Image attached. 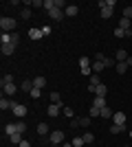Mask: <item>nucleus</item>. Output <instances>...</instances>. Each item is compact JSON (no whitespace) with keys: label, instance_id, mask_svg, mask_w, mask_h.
I'll return each mask as SVG.
<instances>
[{"label":"nucleus","instance_id":"nucleus-1","mask_svg":"<svg viewBox=\"0 0 132 147\" xmlns=\"http://www.w3.org/2000/svg\"><path fill=\"white\" fill-rule=\"evenodd\" d=\"M16 20L13 18H5V16H2V18H0V29H2V33H16Z\"/></svg>","mask_w":132,"mask_h":147},{"label":"nucleus","instance_id":"nucleus-2","mask_svg":"<svg viewBox=\"0 0 132 147\" xmlns=\"http://www.w3.org/2000/svg\"><path fill=\"white\" fill-rule=\"evenodd\" d=\"M49 143H53V145H62L64 143V132L62 129H53L49 134Z\"/></svg>","mask_w":132,"mask_h":147},{"label":"nucleus","instance_id":"nucleus-3","mask_svg":"<svg viewBox=\"0 0 132 147\" xmlns=\"http://www.w3.org/2000/svg\"><path fill=\"white\" fill-rule=\"evenodd\" d=\"M88 92H93L95 97H106L108 94V86L106 84H99V86H95L93 90H88Z\"/></svg>","mask_w":132,"mask_h":147},{"label":"nucleus","instance_id":"nucleus-4","mask_svg":"<svg viewBox=\"0 0 132 147\" xmlns=\"http://www.w3.org/2000/svg\"><path fill=\"white\" fill-rule=\"evenodd\" d=\"M26 112H29V110H26V105H24V103H18L16 108H13V114H16V117H18L20 121H22V119L26 117Z\"/></svg>","mask_w":132,"mask_h":147},{"label":"nucleus","instance_id":"nucleus-5","mask_svg":"<svg viewBox=\"0 0 132 147\" xmlns=\"http://www.w3.org/2000/svg\"><path fill=\"white\" fill-rule=\"evenodd\" d=\"M49 18L55 20V22H62V20H64V11L55 7V9H51V11H49Z\"/></svg>","mask_w":132,"mask_h":147},{"label":"nucleus","instance_id":"nucleus-6","mask_svg":"<svg viewBox=\"0 0 132 147\" xmlns=\"http://www.w3.org/2000/svg\"><path fill=\"white\" fill-rule=\"evenodd\" d=\"M62 110H64L62 105H57V103H51L49 108H46V114H49V117H57V114H60Z\"/></svg>","mask_w":132,"mask_h":147},{"label":"nucleus","instance_id":"nucleus-7","mask_svg":"<svg viewBox=\"0 0 132 147\" xmlns=\"http://www.w3.org/2000/svg\"><path fill=\"white\" fill-rule=\"evenodd\" d=\"M77 13H79V7L77 5H68L66 9H64V16H68V18H75Z\"/></svg>","mask_w":132,"mask_h":147},{"label":"nucleus","instance_id":"nucleus-8","mask_svg":"<svg viewBox=\"0 0 132 147\" xmlns=\"http://www.w3.org/2000/svg\"><path fill=\"white\" fill-rule=\"evenodd\" d=\"M93 105H95V108H99V110H104V108H106V97H95L93 99Z\"/></svg>","mask_w":132,"mask_h":147},{"label":"nucleus","instance_id":"nucleus-9","mask_svg":"<svg viewBox=\"0 0 132 147\" xmlns=\"http://www.w3.org/2000/svg\"><path fill=\"white\" fill-rule=\"evenodd\" d=\"M112 123L126 125V114H123V112H114V114H112Z\"/></svg>","mask_w":132,"mask_h":147},{"label":"nucleus","instance_id":"nucleus-10","mask_svg":"<svg viewBox=\"0 0 132 147\" xmlns=\"http://www.w3.org/2000/svg\"><path fill=\"white\" fill-rule=\"evenodd\" d=\"M13 51H16V44H13V42L2 44V55H13Z\"/></svg>","mask_w":132,"mask_h":147},{"label":"nucleus","instance_id":"nucleus-11","mask_svg":"<svg viewBox=\"0 0 132 147\" xmlns=\"http://www.w3.org/2000/svg\"><path fill=\"white\" fill-rule=\"evenodd\" d=\"M2 92H5V94H16V92H18V86H16V84H7V86H2Z\"/></svg>","mask_w":132,"mask_h":147},{"label":"nucleus","instance_id":"nucleus-12","mask_svg":"<svg viewBox=\"0 0 132 147\" xmlns=\"http://www.w3.org/2000/svg\"><path fill=\"white\" fill-rule=\"evenodd\" d=\"M44 86H46V77H35V79H33V88H40V90H42Z\"/></svg>","mask_w":132,"mask_h":147},{"label":"nucleus","instance_id":"nucleus-13","mask_svg":"<svg viewBox=\"0 0 132 147\" xmlns=\"http://www.w3.org/2000/svg\"><path fill=\"white\" fill-rule=\"evenodd\" d=\"M20 88H22V92H31L33 90V79H24Z\"/></svg>","mask_w":132,"mask_h":147},{"label":"nucleus","instance_id":"nucleus-14","mask_svg":"<svg viewBox=\"0 0 132 147\" xmlns=\"http://www.w3.org/2000/svg\"><path fill=\"white\" fill-rule=\"evenodd\" d=\"M114 68H117V73H119V75H123V73H126V70H128L130 66H128L126 61H117V64H114Z\"/></svg>","mask_w":132,"mask_h":147},{"label":"nucleus","instance_id":"nucleus-15","mask_svg":"<svg viewBox=\"0 0 132 147\" xmlns=\"http://www.w3.org/2000/svg\"><path fill=\"white\" fill-rule=\"evenodd\" d=\"M123 129H128V127L126 125H119V123H112V125H110V132H112V134H121Z\"/></svg>","mask_w":132,"mask_h":147},{"label":"nucleus","instance_id":"nucleus-16","mask_svg":"<svg viewBox=\"0 0 132 147\" xmlns=\"http://www.w3.org/2000/svg\"><path fill=\"white\" fill-rule=\"evenodd\" d=\"M9 141H11L13 145H20V143L24 141V138H22V134H20V132H16V134H11V136H9Z\"/></svg>","mask_w":132,"mask_h":147},{"label":"nucleus","instance_id":"nucleus-17","mask_svg":"<svg viewBox=\"0 0 132 147\" xmlns=\"http://www.w3.org/2000/svg\"><path fill=\"white\" fill-rule=\"evenodd\" d=\"M49 125H46V123H38V134L40 136H46V134H49Z\"/></svg>","mask_w":132,"mask_h":147},{"label":"nucleus","instance_id":"nucleus-18","mask_svg":"<svg viewBox=\"0 0 132 147\" xmlns=\"http://www.w3.org/2000/svg\"><path fill=\"white\" fill-rule=\"evenodd\" d=\"M112 11H114V7H104V9H101V18H112Z\"/></svg>","mask_w":132,"mask_h":147},{"label":"nucleus","instance_id":"nucleus-19","mask_svg":"<svg viewBox=\"0 0 132 147\" xmlns=\"http://www.w3.org/2000/svg\"><path fill=\"white\" fill-rule=\"evenodd\" d=\"M29 37H31V40H40V37H44L42 29H31V31H29Z\"/></svg>","mask_w":132,"mask_h":147},{"label":"nucleus","instance_id":"nucleus-20","mask_svg":"<svg viewBox=\"0 0 132 147\" xmlns=\"http://www.w3.org/2000/svg\"><path fill=\"white\" fill-rule=\"evenodd\" d=\"M51 103H57V105H62V108H64L62 97H60V92H51Z\"/></svg>","mask_w":132,"mask_h":147},{"label":"nucleus","instance_id":"nucleus-21","mask_svg":"<svg viewBox=\"0 0 132 147\" xmlns=\"http://www.w3.org/2000/svg\"><path fill=\"white\" fill-rule=\"evenodd\" d=\"M104 68H106V64H104V61H93V73H97V75H99L101 70H104Z\"/></svg>","mask_w":132,"mask_h":147},{"label":"nucleus","instance_id":"nucleus-22","mask_svg":"<svg viewBox=\"0 0 132 147\" xmlns=\"http://www.w3.org/2000/svg\"><path fill=\"white\" fill-rule=\"evenodd\" d=\"M114 57H117V61H126V59H128V57H130V55H128V53H126V51H123V49H119V51H117V55H114Z\"/></svg>","mask_w":132,"mask_h":147},{"label":"nucleus","instance_id":"nucleus-23","mask_svg":"<svg viewBox=\"0 0 132 147\" xmlns=\"http://www.w3.org/2000/svg\"><path fill=\"white\" fill-rule=\"evenodd\" d=\"M5 132H7V136L16 134V132H18V127H16V123H9V125H5Z\"/></svg>","mask_w":132,"mask_h":147},{"label":"nucleus","instance_id":"nucleus-24","mask_svg":"<svg viewBox=\"0 0 132 147\" xmlns=\"http://www.w3.org/2000/svg\"><path fill=\"white\" fill-rule=\"evenodd\" d=\"M0 110H2V112H5V110H11V101H7V99L2 97V99H0Z\"/></svg>","mask_w":132,"mask_h":147},{"label":"nucleus","instance_id":"nucleus-25","mask_svg":"<svg viewBox=\"0 0 132 147\" xmlns=\"http://www.w3.org/2000/svg\"><path fill=\"white\" fill-rule=\"evenodd\" d=\"M119 29L130 31V20H128V18H121V20H119Z\"/></svg>","mask_w":132,"mask_h":147},{"label":"nucleus","instance_id":"nucleus-26","mask_svg":"<svg viewBox=\"0 0 132 147\" xmlns=\"http://www.w3.org/2000/svg\"><path fill=\"white\" fill-rule=\"evenodd\" d=\"M112 114H114V112L110 110V105H106V108L101 110V119H110V117H112Z\"/></svg>","mask_w":132,"mask_h":147},{"label":"nucleus","instance_id":"nucleus-27","mask_svg":"<svg viewBox=\"0 0 132 147\" xmlns=\"http://www.w3.org/2000/svg\"><path fill=\"white\" fill-rule=\"evenodd\" d=\"M79 68H90V57H79Z\"/></svg>","mask_w":132,"mask_h":147},{"label":"nucleus","instance_id":"nucleus-28","mask_svg":"<svg viewBox=\"0 0 132 147\" xmlns=\"http://www.w3.org/2000/svg\"><path fill=\"white\" fill-rule=\"evenodd\" d=\"M7 84H13V75H5L0 79V86H7Z\"/></svg>","mask_w":132,"mask_h":147},{"label":"nucleus","instance_id":"nucleus-29","mask_svg":"<svg viewBox=\"0 0 132 147\" xmlns=\"http://www.w3.org/2000/svg\"><path fill=\"white\" fill-rule=\"evenodd\" d=\"M88 114H90V119L101 117V110H99V108H95V105H90V112H88Z\"/></svg>","mask_w":132,"mask_h":147},{"label":"nucleus","instance_id":"nucleus-30","mask_svg":"<svg viewBox=\"0 0 132 147\" xmlns=\"http://www.w3.org/2000/svg\"><path fill=\"white\" fill-rule=\"evenodd\" d=\"M99 84H101V79H99V75H97V73H93V77H90V86H99Z\"/></svg>","mask_w":132,"mask_h":147},{"label":"nucleus","instance_id":"nucleus-31","mask_svg":"<svg viewBox=\"0 0 132 147\" xmlns=\"http://www.w3.org/2000/svg\"><path fill=\"white\" fill-rule=\"evenodd\" d=\"M29 97H31V99H40V97H42V90H40V88H33V90L29 92Z\"/></svg>","mask_w":132,"mask_h":147},{"label":"nucleus","instance_id":"nucleus-32","mask_svg":"<svg viewBox=\"0 0 132 147\" xmlns=\"http://www.w3.org/2000/svg\"><path fill=\"white\" fill-rule=\"evenodd\" d=\"M62 114H66V117H68V119H75V112H73V108H66V105H64Z\"/></svg>","mask_w":132,"mask_h":147},{"label":"nucleus","instance_id":"nucleus-33","mask_svg":"<svg viewBox=\"0 0 132 147\" xmlns=\"http://www.w3.org/2000/svg\"><path fill=\"white\" fill-rule=\"evenodd\" d=\"M16 127H18L20 134H24V132H26V123L24 121H18V123H16Z\"/></svg>","mask_w":132,"mask_h":147},{"label":"nucleus","instance_id":"nucleus-34","mask_svg":"<svg viewBox=\"0 0 132 147\" xmlns=\"http://www.w3.org/2000/svg\"><path fill=\"white\" fill-rule=\"evenodd\" d=\"M82 145H86L84 138H82V136H75V138H73V147H82Z\"/></svg>","mask_w":132,"mask_h":147},{"label":"nucleus","instance_id":"nucleus-35","mask_svg":"<svg viewBox=\"0 0 132 147\" xmlns=\"http://www.w3.org/2000/svg\"><path fill=\"white\" fill-rule=\"evenodd\" d=\"M44 9H46V11L55 9V0H44Z\"/></svg>","mask_w":132,"mask_h":147},{"label":"nucleus","instance_id":"nucleus-36","mask_svg":"<svg viewBox=\"0 0 132 147\" xmlns=\"http://www.w3.org/2000/svg\"><path fill=\"white\" fill-rule=\"evenodd\" d=\"M0 42H2V44H9V42H11V33H2V35H0Z\"/></svg>","mask_w":132,"mask_h":147},{"label":"nucleus","instance_id":"nucleus-37","mask_svg":"<svg viewBox=\"0 0 132 147\" xmlns=\"http://www.w3.org/2000/svg\"><path fill=\"white\" fill-rule=\"evenodd\" d=\"M82 138H84V143L88 145V143H93V138H95V136H93V132H86V134H84Z\"/></svg>","mask_w":132,"mask_h":147},{"label":"nucleus","instance_id":"nucleus-38","mask_svg":"<svg viewBox=\"0 0 132 147\" xmlns=\"http://www.w3.org/2000/svg\"><path fill=\"white\" fill-rule=\"evenodd\" d=\"M79 125H82V127H88V125H90V117H82L79 119Z\"/></svg>","mask_w":132,"mask_h":147},{"label":"nucleus","instance_id":"nucleus-39","mask_svg":"<svg viewBox=\"0 0 132 147\" xmlns=\"http://www.w3.org/2000/svg\"><path fill=\"white\" fill-rule=\"evenodd\" d=\"M77 127H82V125H79V119H70V129H77Z\"/></svg>","mask_w":132,"mask_h":147},{"label":"nucleus","instance_id":"nucleus-40","mask_svg":"<svg viewBox=\"0 0 132 147\" xmlns=\"http://www.w3.org/2000/svg\"><path fill=\"white\" fill-rule=\"evenodd\" d=\"M123 18H132V7H123Z\"/></svg>","mask_w":132,"mask_h":147},{"label":"nucleus","instance_id":"nucleus-41","mask_svg":"<svg viewBox=\"0 0 132 147\" xmlns=\"http://www.w3.org/2000/svg\"><path fill=\"white\" fill-rule=\"evenodd\" d=\"M29 18H31V9L24 7V9H22V20H29Z\"/></svg>","mask_w":132,"mask_h":147},{"label":"nucleus","instance_id":"nucleus-42","mask_svg":"<svg viewBox=\"0 0 132 147\" xmlns=\"http://www.w3.org/2000/svg\"><path fill=\"white\" fill-rule=\"evenodd\" d=\"M114 37H126V31L117 26V29H114Z\"/></svg>","mask_w":132,"mask_h":147},{"label":"nucleus","instance_id":"nucleus-43","mask_svg":"<svg viewBox=\"0 0 132 147\" xmlns=\"http://www.w3.org/2000/svg\"><path fill=\"white\" fill-rule=\"evenodd\" d=\"M55 7H57V9H62V7L66 9L68 5H66V0H55Z\"/></svg>","mask_w":132,"mask_h":147},{"label":"nucleus","instance_id":"nucleus-44","mask_svg":"<svg viewBox=\"0 0 132 147\" xmlns=\"http://www.w3.org/2000/svg\"><path fill=\"white\" fill-rule=\"evenodd\" d=\"M11 42L18 46V42H20V35H18V33H11Z\"/></svg>","mask_w":132,"mask_h":147},{"label":"nucleus","instance_id":"nucleus-45","mask_svg":"<svg viewBox=\"0 0 132 147\" xmlns=\"http://www.w3.org/2000/svg\"><path fill=\"white\" fill-rule=\"evenodd\" d=\"M93 61H106V57H104V53H97V55H95V59Z\"/></svg>","mask_w":132,"mask_h":147},{"label":"nucleus","instance_id":"nucleus-46","mask_svg":"<svg viewBox=\"0 0 132 147\" xmlns=\"http://www.w3.org/2000/svg\"><path fill=\"white\" fill-rule=\"evenodd\" d=\"M42 35H44V37L51 35V26H42Z\"/></svg>","mask_w":132,"mask_h":147},{"label":"nucleus","instance_id":"nucleus-47","mask_svg":"<svg viewBox=\"0 0 132 147\" xmlns=\"http://www.w3.org/2000/svg\"><path fill=\"white\" fill-rule=\"evenodd\" d=\"M18 147H31V143H29V141H22V143H20Z\"/></svg>","mask_w":132,"mask_h":147},{"label":"nucleus","instance_id":"nucleus-48","mask_svg":"<svg viewBox=\"0 0 132 147\" xmlns=\"http://www.w3.org/2000/svg\"><path fill=\"white\" fill-rule=\"evenodd\" d=\"M62 147H73V143H66V141H64V143H62Z\"/></svg>","mask_w":132,"mask_h":147},{"label":"nucleus","instance_id":"nucleus-49","mask_svg":"<svg viewBox=\"0 0 132 147\" xmlns=\"http://www.w3.org/2000/svg\"><path fill=\"white\" fill-rule=\"evenodd\" d=\"M126 64H128V66H132V57H128V59H126Z\"/></svg>","mask_w":132,"mask_h":147},{"label":"nucleus","instance_id":"nucleus-50","mask_svg":"<svg viewBox=\"0 0 132 147\" xmlns=\"http://www.w3.org/2000/svg\"><path fill=\"white\" fill-rule=\"evenodd\" d=\"M130 138H132V129H130Z\"/></svg>","mask_w":132,"mask_h":147},{"label":"nucleus","instance_id":"nucleus-51","mask_svg":"<svg viewBox=\"0 0 132 147\" xmlns=\"http://www.w3.org/2000/svg\"><path fill=\"white\" fill-rule=\"evenodd\" d=\"M126 147H130V145H126Z\"/></svg>","mask_w":132,"mask_h":147}]
</instances>
